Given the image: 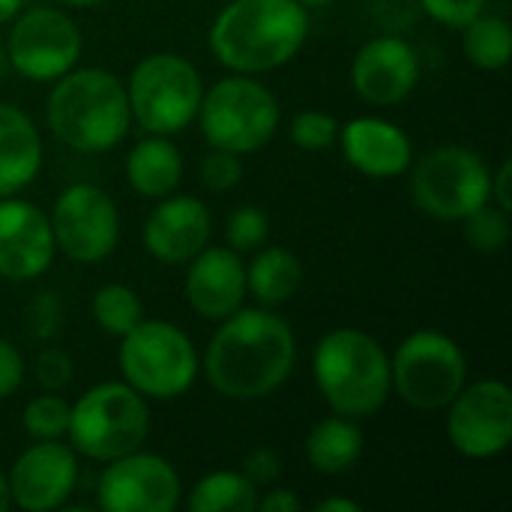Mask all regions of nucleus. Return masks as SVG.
<instances>
[{
    "label": "nucleus",
    "mask_w": 512,
    "mask_h": 512,
    "mask_svg": "<svg viewBox=\"0 0 512 512\" xmlns=\"http://www.w3.org/2000/svg\"><path fill=\"white\" fill-rule=\"evenodd\" d=\"M297 363L291 324L267 306L237 309L222 318L204 354L210 387L234 402H258L276 393Z\"/></svg>",
    "instance_id": "1"
},
{
    "label": "nucleus",
    "mask_w": 512,
    "mask_h": 512,
    "mask_svg": "<svg viewBox=\"0 0 512 512\" xmlns=\"http://www.w3.org/2000/svg\"><path fill=\"white\" fill-rule=\"evenodd\" d=\"M309 36V12L297 0H231L210 24L213 57L240 75H264L291 63Z\"/></svg>",
    "instance_id": "2"
},
{
    "label": "nucleus",
    "mask_w": 512,
    "mask_h": 512,
    "mask_svg": "<svg viewBox=\"0 0 512 512\" xmlns=\"http://www.w3.org/2000/svg\"><path fill=\"white\" fill-rule=\"evenodd\" d=\"M45 123L54 138L75 153L114 150L132 123L126 84L96 66L69 69L48 93Z\"/></svg>",
    "instance_id": "3"
},
{
    "label": "nucleus",
    "mask_w": 512,
    "mask_h": 512,
    "mask_svg": "<svg viewBox=\"0 0 512 512\" xmlns=\"http://www.w3.org/2000/svg\"><path fill=\"white\" fill-rule=\"evenodd\" d=\"M312 375L333 414L351 420L372 417L393 393L390 354L375 336L351 327L333 330L318 342Z\"/></svg>",
    "instance_id": "4"
},
{
    "label": "nucleus",
    "mask_w": 512,
    "mask_h": 512,
    "mask_svg": "<svg viewBox=\"0 0 512 512\" xmlns=\"http://www.w3.org/2000/svg\"><path fill=\"white\" fill-rule=\"evenodd\" d=\"M150 435L147 399L126 381L90 387L69 411V447L93 462H114L141 450Z\"/></svg>",
    "instance_id": "5"
},
{
    "label": "nucleus",
    "mask_w": 512,
    "mask_h": 512,
    "mask_svg": "<svg viewBox=\"0 0 512 512\" xmlns=\"http://www.w3.org/2000/svg\"><path fill=\"white\" fill-rule=\"evenodd\" d=\"M276 93L255 81V75H228L201 96L198 123L210 147L231 150L237 156L267 147L279 129Z\"/></svg>",
    "instance_id": "6"
},
{
    "label": "nucleus",
    "mask_w": 512,
    "mask_h": 512,
    "mask_svg": "<svg viewBox=\"0 0 512 512\" xmlns=\"http://www.w3.org/2000/svg\"><path fill=\"white\" fill-rule=\"evenodd\" d=\"M117 363L123 381L153 402H168L189 393L201 369L192 339L171 321L135 324L126 336H120Z\"/></svg>",
    "instance_id": "7"
},
{
    "label": "nucleus",
    "mask_w": 512,
    "mask_h": 512,
    "mask_svg": "<svg viewBox=\"0 0 512 512\" xmlns=\"http://www.w3.org/2000/svg\"><path fill=\"white\" fill-rule=\"evenodd\" d=\"M129 111L147 135H177L195 123L204 84L198 69L171 51L144 57L129 75Z\"/></svg>",
    "instance_id": "8"
},
{
    "label": "nucleus",
    "mask_w": 512,
    "mask_h": 512,
    "mask_svg": "<svg viewBox=\"0 0 512 512\" xmlns=\"http://www.w3.org/2000/svg\"><path fill=\"white\" fill-rule=\"evenodd\" d=\"M411 171V198L432 219L462 222L489 201L492 171L486 159L462 144H444L420 156Z\"/></svg>",
    "instance_id": "9"
},
{
    "label": "nucleus",
    "mask_w": 512,
    "mask_h": 512,
    "mask_svg": "<svg viewBox=\"0 0 512 512\" xmlns=\"http://www.w3.org/2000/svg\"><path fill=\"white\" fill-rule=\"evenodd\" d=\"M396 396L417 411H441L468 384L462 348L438 330H417L402 339L390 360Z\"/></svg>",
    "instance_id": "10"
},
{
    "label": "nucleus",
    "mask_w": 512,
    "mask_h": 512,
    "mask_svg": "<svg viewBox=\"0 0 512 512\" xmlns=\"http://www.w3.org/2000/svg\"><path fill=\"white\" fill-rule=\"evenodd\" d=\"M54 246L78 264L105 261L120 240V213L114 198L93 183L66 186L48 216Z\"/></svg>",
    "instance_id": "11"
},
{
    "label": "nucleus",
    "mask_w": 512,
    "mask_h": 512,
    "mask_svg": "<svg viewBox=\"0 0 512 512\" xmlns=\"http://www.w3.org/2000/svg\"><path fill=\"white\" fill-rule=\"evenodd\" d=\"M84 39L78 24L60 9H27L9 30V63L27 81H57L78 66Z\"/></svg>",
    "instance_id": "12"
},
{
    "label": "nucleus",
    "mask_w": 512,
    "mask_h": 512,
    "mask_svg": "<svg viewBox=\"0 0 512 512\" xmlns=\"http://www.w3.org/2000/svg\"><path fill=\"white\" fill-rule=\"evenodd\" d=\"M447 408V438L465 459H492L512 444V390L504 381L465 384Z\"/></svg>",
    "instance_id": "13"
},
{
    "label": "nucleus",
    "mask_w": 512,
    "mask_h": 512,
    "mask_svg": "<svg viewBox=\"0 0 512 512\" xmlns=\"http://www.w3.org/2000/svg\"><path fill=\"white\" fill-rule=\"evenodd\" d=\"M183 501L177 468L156 453H126L99 477L96 504L105 512H174Z\"/></svg>",
    "instance_id": "14"
},
{
    "label": "nucleus",
    "mask_w": 512,
    "mask_h": 512,
    "mask_svg": "<svg viewBox=\"0 0 512 512\" xmlns=\"http://www.w3.org/2000/svg\"><path fill=\"white\" fill-rule=\"evenodd\" d=\"M12 507L24 512L60 510L78 483L75 450L60 441H33L9 471Z\"/></svg>",
    "instance_id": "15"
},
{
    "label": "nucleus",
    "mask_w": 512,
    "mask_h": 512,
    "mask_svg": "<svg viewBox=\"0 0 512 512\" xmlns=\"http://www.w3.org/2000/svg\"><path fill=\"white\" fill-rule=\"evenodd\" d=\"M417 81L420 60L411 42H405L402 36L369 39L351 63V84L357 96L369 105H399L414 93Z\"/></svg>",
    "instance_id": "16"
},
{
    "label": "nucleus",
    "mask_w": 512,
    "mask_h": 512,
    "mask_svg": "<svg viewBox=\"0 0 512 512\" xmlns=\"http://www.w3.org/2000/svg\"><path fill=\"white\" fill-rule=\"evenodd\" d=\"M54 252L48 216L12 195L0 198V279L33 282L51 267Z\"/></svg>",
    "instance_id": "17"
},
{
    "label": "nucleus",
    "mask_w": 512,
    "mask_h": 512,
    "mask_svg": "<svg viewBox=\"0 0 512 512\" xmlns=\"http://www.w3.org/2000/svg\"><path fill=\"white\" fill-rule=\"evenodd\" d=\"M210 210L192 195H165L144 222V249L162 264H189L210 240Z\"/></svg>",
    "instance_id": "18"
},
{
    "label": "nucleus",
    "mask_w": 512,
    "mask_h": 512,
    "mask_svg": "<svg viewBox=\"0 0 512 512\" xmlns=\"http://www.w3.org/2000/svg\"><path fill=\"white\" fill-rule=\"evenodd\" d=\"M246 264L240 252L231 246H204L192 261L186 273V300L189 306L207 318L222 321L231 312H237L246 300Z\"/></svg>",
    "instance_id": "19"
},
{
    "label": "nucleus",
    "mask_w": 512,
    "mask_h": 512,
    "mask_svg": "<svg viewBox=\"0 0 512 512\" xmlns=\"http://www.w3.org/2000/svg\"><path fill=\"white\" fill-rule=\"evenodd\" d=\"M339 144L348 165L366 177H399L414 165V147L402 126L384 117H354L339 126Z\"/></svg>",
    "instance_id": "20"
},
{
    "label": "nucleus",
    "mask_w": 512,
    "mask_h": 512,
    "mask_svg": "<svg viewBox=\"0 0 512 512\" xmlns=\"http://www.w3.org/2000/svg\"><path fill=\"white\" fill-rule=\"evenodd\" d=\"M42 168V138L33 120L9 102H0V198L30 186Z\"/></svg>",
    "instance_id": "21"
},
{
    "label": "nucleus",
    "mask_w": 512,
    "mask_h": 512,
    "mask_svg": "<svg viewBox=\"0 0 512 512\" xmlns=\"http://www.w3.org/2000/svg\"><path fill=\"white\" fill-rule=\"evenodd\" d=\"M126 180L141 198H165L183 180V156L168 135H147L126 156Z\"/></svg>",
    "instance_id": "22"
},
{
    "label": "nucleus",
    "mask_w": 512,
    "mask_h": 512,
    "mask_svg": "<svg viewBox=\"0 0 512 512\" xmlns=\"http://www.w3.org/2000/svg\"><path fill=\"white\" fill-rule=\"evenodd\" d=\"M363 456V432L351 417H327L312 426L306 438V459L312 471L324 477H339L351 471Z\"/></svg>",
    "instance_id": "23"
},
{
    "label": "nucleus",
    "mask_w": 512,
    "mask_h": 512,
    "mask_svg": "<svg viewBox=\"0 0 512 512\" xmlns=\"http://www.w3.org/2000/svg\"><path fill=\"white\" fill-rule=\"evenodd\" d=\"M303 285V264L285 246L255 249L252 264L246 267V288L258 300V306L276 309L288 303Z\"/></svg>",
    "instance_id": "24"
},
{
    "label": "nucleus",
    "mask_w": 512,
    "mask_h": 512,
    "mask_svg": "<svg viewBox=\"0 0 512 512\" xmlns=\"http://www.w3.org/2000/svg\"><path fill=\"white\" fill-rule=\"evenodd\" d=\"M261 489L243 471H213L201 477L186 498L192 512H255Z\"/></svg>",
    "instance_id": "25"
},
{
    "label": "nucleus",
    "mask_w": 512,
    "mask_h": 512,
    "mask_svg": "<svg viewBox=\"0 0 512 512\" xmlns=\"http://www.w3.org/2000/svg\"><path fill=\"white\" fill-rule=\"evenodd\" d=\"M462 45H465V57L486 72H498L510 63L512 57V27L504 15H492V12H480L477 18H471L465 27Z\"/></svg>",
    "instance_id": "26"
},
{
    "label": "nucleus",
    "mask_w": 512,
    "mask_h": 512,
    "mask_svg": "<svg viewBox=\"0 0 512 512\" xmlns=\"http://www.w3.org/2000/svg\"><path fill=\"white\" fill-rule=\"evenodd\" d=\"M93 321L99 330L111 333V336H126L135 324L144 321V306H141V297L129 288V285H120V282H111V285H102L96 294H93Z\"/></svg>",
    "instance_id": "27"
},
{
    "label": "nucleus",
    "mask_w": 512,
    "mask_h": 512,
    "mask_svg": "<svg viewBox=\"0 0 512 512\" xmlns=\"http://www.w3.org/2000/svg\"><path fill=\"white\" fill-rule=\"evenodd\" d=\"M69 411L72 405H66L57 393H42L27 402L21 426L33 441H60L69 432Z\"/></svg>",
    "instance_id": "28"
},
{
    "label": "nucleus",
    "mask_w": 512,
    "mask_h": 512,
    "mask_svg": "<svg viewBox=\"0 0 512 512\" xmlns=\"http://www.w3.org/2000/svg\"><path fill=\"white\" fill-rule=\"evenodd\" d=\"M462 222H465V240L483 255H498L510 243V213L492 201L468 213Z\"/></svg>",
    "instance_id": "29"
},
{
    "label": "nucleus",
    "mask_w": 512,
    "mask_h": 512,
    "mask_svg": "<svg viewBox=\"0 0 512 512\" xmlns=\"http://www.w3.org/2000/svg\"><path fill=\"white\" fill-rule=\"evenodd\" d=\"M225 234H228V246L234 249V252H255V249H261L264 243H267V237H270V219H267V213L264 210H258V207H252V204H243V207H237L231 216H228V228H225Z\"/></svg>",
    "instance_id": "30"
},
{
    "label": "nucleus",
    "mask_w": 512,
    "mask_h": 512,
    "mask_svg": "<svg viewBox=\"0 0 512 512\" xmlns=\"http://www.w3.org/2000/svg\"><path fill=\"white\" fill-rule=\"evenodd\" d=\"M336 138H339V123H336V117L327 114V111L309 108V111H300V114L291 120V141H294L300 150L315 153V150L330 147Z\"/></svg>",
    "instance_id": "31"
},
{
    "label": "nucleus",
    "mask_w": 512,
    "mask_h": 512,
    "mask_svg": "<svg viewBox=\"0 0 512 512\" xmlns=\"http://www.w3.org/2000/svg\"><path fill=\"white\" fill-rule=\"evenodd\" d=\"M63 330V300L57 291H39L27 303V333L39 342H51Z\"/></svg>",
    "instance_id": "32"
},
{
    "label": "nucleus",
    "mask_w": 512,
    "mask_h": 512,
    "mask_svg": "<svg viewBox=\"0 0 512 512\" xmlns=\"http://www.w3.org/2000/svg\"><path fill=\"white\" fill-rule=\"evenodd\" d=\"M243 177V162L237 153L231 150H219V147H210V153L204 156L201 162V180L207 189L213 192H228L240 183Z\"/></svg>",
    "instance_id": "33"
},
{
    "label": "nucleus",
    "mask_w": 512,
    "mask_h": 512,
    "mask_svg": "<svg viewBox=\"0 0 512 512\" xmlns=\"http://www.w3.org/2000/svg\"><path fill=\"white\" fill-rule=\"evenodd\" d=\"M72 360H69V354L63 351V348H57V345H48V348H42L39 354H36V360H33V375H36V381H39V387L45 390V393H60V390H66L69 387V381H72Z\"/></svg>",
    "instance_id": "34"
},
{
    "label": "nucleus",
    "mask_w": 512,
    "mask_h": 512,
    "mask_svg": "<svg viewBox=\"0 0 512 512\" xmlns=\"http://www.w3.org/2000/svg\"><path fill=\"white\" fill-rule=\"evenodd\" d=\"M423 12L444 27H465L471 18L486 12L489 0H420Z\"/></svg>",
    "instance_id": "35"
},
{
    "label": "nucleus",
    "mask_w": 512,
    "mask_h": 512,
    "mask_svg": "<svg viewBox=\"0 0 512 512\" xmlns=\"http://www.w3.org/2000/svg\"><path fill=\"white\" fill-rule=\"evenodd\" d=\"M243 474H246L258 489H267V486H273V483L279 480V474H282V459H279V453L270 450V447H255V450L246 456V462H243Z\"/></svg>",
    "instance_id": "36"
},
{
    "label": "nucleus",
    "mask_w": 512,
    "mask_h": 512,
    "mask_svg": "<svg viewBox=\"0 0 512 512\" xmlns=\"http://www.w3.org/2000/svg\"><path fill=\"white\" fill-rule=\"evenodd\" d=\"M21 384H24V357L12 342L0 336V402L15 396Z\"/></svg>",
    "instance_id": "37"
},
{
    "label": "nucleus",
    "mask_w": 512,
    "mask_h": 512,
    "mask_svg": "<svg viewBox=\"0 0 512 512\" xmlns=\"http://www.w3.org/2000/svg\"><path fill=\"white\" fill-rule=\"evenodd\" d=\"M303 501L291 489H264L258 495V510L255 512H300Z\"/></svg>",
    "instance_id": "38"
},
{
    "label": "nucleus",
    "mask_w": 512,
    "mask_h": 512,
    "mask_svg": "<svg viewBox=\"0 0 512 512\" xmlns=\"http://www.w3.org/2000/svg\"><path fill=\"white\" fill-rule=\"evenodd\" d=\"M510 183H512V165L504 159L501 168L492 174V189H489V201H495L501 210H512V195H510Z\"/></svg>",
    "instance_id": "39"
},
{
    "label": "nucleus",
    "mask_w": 512,
    "mask_h": 512,
    "mask_svg": "<svg viewBox=\"0 0 512 512\" xmlns=\"http://www.w3.org/2000/svg\"><path fill=\"white\" fill-rule=\"evenodd\" d=\"M315 512H360V504L348 498H324L315 504Z\"/></svg>",
    "instance_id": "40"
},
{
    "label": "nucleus",
    "mask_w": 512,
    "mask_h": 512,
    "mask_svg": "<svg viewBox=\"0 0 512 512\" xmlns=\"http://www.w3.org/2000/svg\"><path fill=\"white\" fill-rule=\"evenodd\" d=\"M21 3H24V0H0V24L12 21V18L21 12Z\"/></svg>",
    "instance_id": "41"
},
{
    "label": "nucleus",
    "mask_w": 512,
    "mask_h": 512,
    "mask_svg": "<svg viewBox=\"0 0 512 512\" xmlns=\"http://www.w3.org/2000/svg\"><path fill=\"white\" fill-rule=\"evenodd\" d=\"M12 507V495H9V480L6 474L0 471V512H6Z\"/></svg>",
    "instance_id": "42"
},
{
    "label": "nucleus",
    "mask_w": 512,
    "mask_h": 512,
    "mask_svg": "<svg viewBox=\"0 0 512 512\" xmlns=\"http://www.w3.org/2000/svg\"><path fill=\"white\" fill-rule=\"evenodd\" d=\"M66 6H78V9H90V6H99L105 0H63Z\"/></svg>",
    "instance_id": "43"
},
{
    "label": "nucleus",
    "mask_w": 512,
    "mask_h": 512,
    "mask_svg": "<svg viewBox=\"0 0 512 512\" xmlns=\"http://www.w3.org/2000/svg\"><path fill=\"white\" fill-rule=\"evenodd\" d=\"M297 3H303L306 9H318V6H327V3H333V0H297Z\"/></svg>",
    "instance_id": "44"
}]
</instances>
